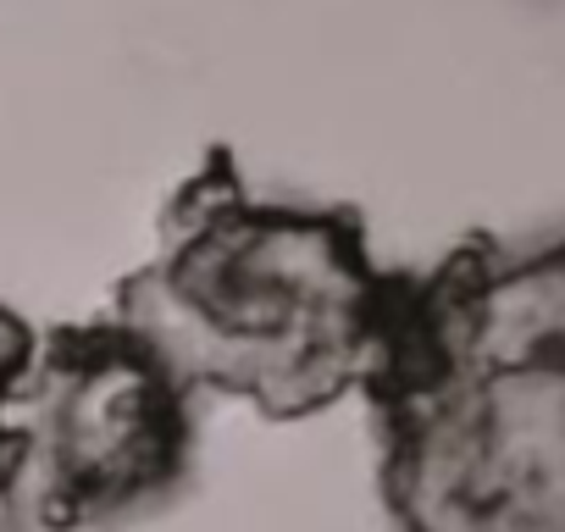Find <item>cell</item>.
<instances>
[{"instance_id":"6da1fadb","label":"cell","mask_w":565,"mask_h":532,"mask_svg":"<svg viewBox=\"0 0 565 532\" xmlns=\"http://www.w3.org/2000/svg\"><path fill=\"white\" fill-rule=\"evenodd\" d=\"M7 471L29 504H122L167 482L178 455V389L128 344H89L7 389Z\"/></svg>"},{"instance_id":"7a4b0ae2","label":"cell","mask_w":565,"mask_h":532,"mask_svg":"<svg viewBox=\"0 0 565 532\" xmlns=\"http://www.w3.org/2000/svg\"><path fill=\"white\" fill-rule=\"evenodd\" d=\"M23 366H29V344H23V333H18L12 322H0V400H7V389L23 377Z\"/></svg>"},{"instance_id":"3957f363","label":"cell","mask_w":565,"mask_h":532,"mask_svg":"<svg viewBox=\"0 0 565 532\" xmlns=\"http://www.w3.org/2000/svg\"><path fill=\"white\" fill-rule=\"evenodd\" d=\"M532 7H565V0H532Z\"/></svg>"}]
</instances>
